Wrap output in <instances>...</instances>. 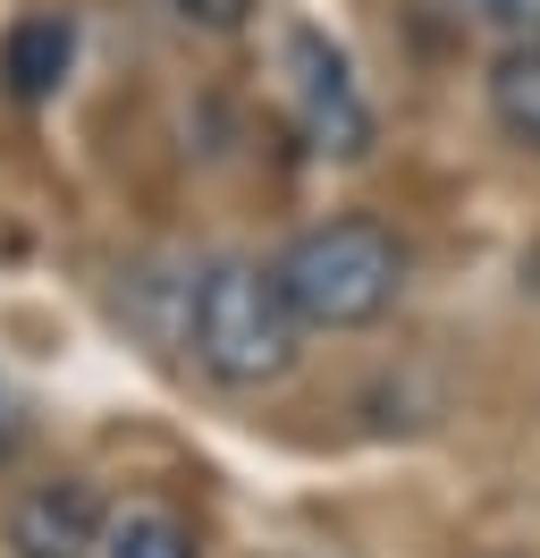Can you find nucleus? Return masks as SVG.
Returning <instances> with one entry per match:
<instances>
[{
    "mask_svg": "<svg viewBox=\"0 0 540 558\" xmlns=\"http://www.w3.org/2000/svg\"><path fill=\"white\" fill-rule=\"evenodd\" d=\"M186 355L220 389H270L296 373L304 322L279 296V271L254 254H211L186 279Z\"/></svg>",
    "mask_w": 540,
    "mask_h": 558,
    "instance_id": "1",
    "label": "nucleus"
},
{
    "mask_svg": "<svg viewBox=\"0 0 540 558\" xmlns=\"http://www.w3.org/2000/svg\"><path fill=\"white\" fill-rule=\"evenodd\" d=\"M279 296L296 305L304 330H371V322L397 314L405 296V238L371 211H338V220H312L279 245Z\"/></svg>",
    "mask_w": 540,
    "mask_h": 558,
    "instance_id": "2",
    "label": "nucleus"
},
{
    "mask_svg": "<svg viewBox=\"0 0 540 558\" xmlns=\"http://www.w3.org/2000/svg\"><path fill=\"white\" fill-rule=\"evenodd\" d=\"M279 69H287V110H296L304 144H312L321 161H364L371 144H380L371 94L355 85V60H346L330 35L287 26V43H279Z\"/></svg>",
    "mask_w": 540,
    "mask_h": 558,
    "instance_id": "3",
    "label": "nucleus"
},
{
    "mask_svg": "<svg viewBox=\"0 0 540 558\" xmlns=\"http://www.w3.org/2000/svg\"><path fill=\"white\" fill-rule=\"evenodd\" d=\"M101 533H110V508L85 474H51L9 508V550L17 558H101Z\"/></svg>",
    "mask_w": 540,
    "mask_h": 558,
    "instance_id": "4",
    "label": "nucleus"
},
{
    "mask_svg": "<svg viewBox=\"0 0 540 558\" xmlns=\"http://www.w3.org/2000/svg\"><path fill=\"white\" fill-rule=\"evenodd\" d=\"M68 60H76V26L60 9H26L9 35H0V85L17 102H51L68 85Z\"/></svg>",
    "mask_w": 540,
    "mask_h": 558,
    "instance_id": "5",
    "label": "nucleus"
},
{
    "mask_svg": "<svg viewBox=\"0 0 540 558\" xmlns=\"http://www.w3.org/2000/svg\"><path fill=\"white\" fill-rule=\"evenodd\" d=\"M481 94H490V119H499L506 144H524L540 161V43H499V60L481 76Z\"/></svg>",
    "mask_w": 540,
    "mask_h": 558,
    "instance_id": "6",
    "label": "nucleus"
},
{
    "mask_svg": "<svg viewBox=\"0 0 540 558\" xmlns=\"http://www.w3.org/2000/svg\"><path fill=\"white\" fill-rule=\"evenodd\" d=\"M101 558H202V542H195V524L169 517V508H127L101 533Z\"/></svg>",
    "mask_w": 540,
    "mask_h": 558,
    "instance_id": "7",
    "label": "nucleus"
},
{
    "mask_svg": "<svg viewBox=\"0 0 540 558\" xmlns=\"http://www.w3.org/2000/svg\"><path fill=\"white\" fill-rule=\"evenodd\" d=\"M439 9L490 43H540V0H439Z\"/></svg>",
    "mask_w": 540,
    "mask_h": 558,
    "instance_id": "8",
    "label": "nucleus"
},
{
    "mask_svg": "<svg viewBox=\"0 0 540 558\" xmlns=\"http://www.w3.org/2000/svg\"><path fill=\"white\" fill-rule=\"evenodd\" d=\"M186 26H202V35H245L254 26V0H169Z\"/></svg>",
    "mask_w": 540,
    "mask_h": 558,
    "instance_id": "9",
    "label": "nucleus"
},
{
    "mask_svg": "<svg viewBox=\"0 0 540 558\" xmlns=\"http://www.w3.org/2000/svg\"><path fill=\"white\" fill-rule=\"evenodd\" d=\"M524 288H532V296H540V245H532V254H524Z\"/></svg>",
    "mask_w": 540,
    "mask_h": 558,
    "instance_id": "10",
    "label": "nucleus"
},
{
    "mask_svg": "<svg viewBox=\"0 0 540 558\" xmlns=\"http://www.w3.org/2000/svg\"><path fill=\"white\" fill-rule=\"evenodd\" d=\"M0 465H9V389H0Z\"/></svg>",
    "mask_w": 540,
    "mask_h": 558,
    "instance_id": "11",
    "label": "nucleus"
}]
</instances>
